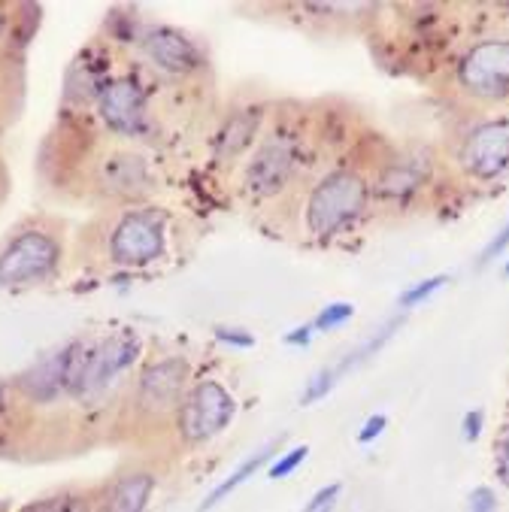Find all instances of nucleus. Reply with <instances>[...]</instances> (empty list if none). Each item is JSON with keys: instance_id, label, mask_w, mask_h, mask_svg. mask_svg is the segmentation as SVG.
Here are the masks:
<instances>
[{"instance_id": "nucleus-1", "label": "nucleus", "mask_w": 509, "mask_h": 512, "mask_svg": "<svg viewBox=\"0 0 509 512\" xmlns=\"http://www.w3.org/2000/svg\"><path fill=\"white\" fill-rule=\"evenodd\" d=\"M373 200L370 176L358 167H334L303 197V228L316 240H334L358 225Z\"/></svg>"}, {"instance_id": "nucleus-2", "label": "nucleus", "mask_w": 509, "mask_h": 512, "mask_svg": "<svg viewBox=\"0 0 509 512\" xmlns=\"http://www.w3.org/2000/svg\"><path fill=\"white\" fill-rule=\"evenodd\" d=\"M455 91L473 107L509 100V34H488L470 43L455 61Z\"/></svg>"}, {"instance_id": "nucleus-3", "label": "nucleus", "mask_w": 509, "mask_h": 512, "mask_svg": "<svg viewBox=\"0 0 509 512\" xmlns=\"http://www.w3.org/2000/svg\"><path fill=\"white\" fill-rule=\"evenodd\" d=\"M303 137L291 125H279L267 131L255 155L243 167V191L252 200H270L282 194L288 185H294L297 173L303 170Z\"/></svg>"}, {"instance_id": "nucleus-4", "label": "nucleus", "mask_w": 509, "mask_h": 512, "mask_svg": "<svg viewBox=\"0 0 509 512\" xmlns=\"http://www.w3.org/2000/svg\"><path fill=\"white\" fill-rule=\"evenodd\" d=\"M234 416H237V397L219 379H197L179 406L173 431L185 449H200L222 437L231 428Z\"/></svg>"}, {"instance_id": "nucleus-5", "label": "nucleus", "mask_w": 509, "mask_h": 512, "mask_svg": "<svg viewBox=\"0 0 509 512\" xmlns=\"http://www.w3.org/2000/svg\"><path fill=\"white\" fill-rule=\"evenodd\" d=\"M455 167L470 182H497L509 173V116L473 122L455 143Z\"/></svg>"}, {"instance_id": "nucleus-6", "label": "nucleus", "mask_w": 509, "mask_h": 512, "mask_svg": "<svg viewBox=\"0 0 509 512\" xmlns=\"http://www.w3.org/2000/svg\"><path fill=\"white\" fill-rule=\"evenodd\" d=\"M434 182V155L431 149H403L391 158H385L370 179L373 200L382 203L385 210H406L413 200L425 194V188Z\"/></svg>"}, {"instance_id": "nucleus-7", "label": "nucleus", "mask_w": 509, "mask_h": 512, "mask_svg": "<svg viewBox=\"0 0 509 512\" xmlns=\"http://www.w3.org/2000/svg\"><path fill=\"white\" fill-rule=\"evenodd\" d=\"M61 264V240L43 228H28L0 249V288L34 285L49 279Z\"/></svg>"}, {"instance_id": "nucleus-8", "label": "nucleus", "mask_w": 509, "mask_h": 512, "mask_svg": "<svg viewBox=\"0 0 509 512\" xmlns=\"http://www.w3.org/2000/svg\"><path fill=\"white\" fill-rule=\"evenodd\" d=\"M188 379H191V364L182 355H167L161 361H152L137 379V391H134L137 413L152 422H164V419L173 422L191 388Z\"/></svg>"}, {"instance_id": "nucleus-9", "label": "nucleus", "mask_w": 509, "mask_h": 512, "mask_svg": "<svg viewBox=\"0 0 509 512\" xmlns=\"http://www.w3.org/2000/svg\"><path fill=\"white\" fill-rule=\"evenodd\" d=\"M88 349H91V343L76 340V343L46 355L43 361H37L31 370H25L16 379V388L31 403H40V406L58 403L61 397H73L82 367H85V358H88Z\"/></svg>"}, {"instance_id": "nucleus-10", "label": "nucleus", "mask_w": 509, "mask_h": 512, "mask_svg": "<svg viewBox=\"0 0 509 512\" xmlns=\"http://www.w3.org/2000/svg\"><path fill=\"white\" fill-rule=\"evenodd\" d=\"M167 219L158 210H128L110 231V261L119 267H146L164 255Z\"/></svg>"}, {"instance_id": "nucleus-11", "label": "nucleus", "mask_w": 509, "mask_h": 512, "mask_svg": "<svg viewBox=\"0 0 509 512\" xmlns=\"http://www.w3.org/2000/svg\"><path fill=\"white\" fill-rule=\"evenodd\" d=\"M137 355H140L137 334H116L104 343H91L73 400H79L82 406L100 403L107 397V391L119 382V376L137 361Z\"/></svg>"}, {"instance_id": "nucleus-12", "label": "nucleus", "mask_w": 509, "mask_h": 512, "mask_svg": "<svg viewBox=\"0 0 509 512\" xmlns=\"http://www.w3.org/2000/svg\"><path fill=\"white\" fill-rule=\"evenodd\" d=\"M143 49L149 55V61L164 70V73H173V76H191V73H200L207 58H203L200 46L185 37L182 31L176 28H167V25H158V28H149L143 34Z\"/></svg>"}, {"instance_id": "nucleus-13", "label": "nucleus", "mask_w": 509, "mask_h": 512, "mask_svg": "<svg viewBox=\"0 0 509 512\" xmlns=\"http://www.w3.org/2000/svg\"><path fill=\"white\" fill-rule=\"evenodd\" d=\"M100 119L116 134H140L146 122V94L134 76L113 79L100 94Z\"/></svg>"}, {"instance_id": "nucleus-14", "label": "nucleus", "mask_w": 509, "mask_h": 512, "mask_svg": "<svg viewBox=\"0 0 509 512\" xmlns=\"http://www.w3.org/2000/svg\"><path fill=\"white\" fill-rule=\"evenodd\" d=\"M97 176H100V185L107 188V194L122 197V200H140L155 188L149 164L134 152H113L110 158L100 161Z\"/></svg>"}, {"instance_id": "nucleus-15", "label": "nucleus", "mask_w": 509, "mask_h": 512, "mask_svg": "<svg viewBox=\"0 0 509 512\" xmlns=\"http://www.w3.org/2000/svg\"><path fill=\"white\" fill-rule=\"evenodd\" d=\"M264 134V110L261 107H240L234 110L216 134L213 152L219 164H237Z\"/></svg>"}, {"instance_id": "nucleus-16", "label": "nucleus", "mask_w": 509, "mask_h": 512, "mask_svg": "<svg viewBox=\"0 0 509 512\" xmlns=\"http://www.w3.org/2000/svg\"><path fill=\"white\" fill-rule=\"evenodd\" d=\"M155 488L158 476L152 470H128L107 485L104 497L94 500V512H146Z\"/></svg>"}, {"instance_id": "nucleus-17", "label": "nucleus", "mask_w": 509, "mask_h": 512, "mask_svg": "<svg viewBox=\"0 0 509 512\" xmlns=\"http://www.w3.org/2000/svg\"><path fill=\"white\" fill-rule=\"evenodd\" d=\"M279 449H282V440H270L267 446H261V449H255L249 458H243L207 497H203V503H200V512H210V509H216V506H222L225 500H231V494H237L255 473H261V470H267L270 467V461L279 455Z\"/></svg>"}, {"instance_id": "nucleus-18", "label": "nucleus", "mask_w": 509, "mask_h": 512, "mask_svg": "<svg viewBox=\"0 0 509 512\" xmlns=\"http://www.w3.org/2000/svg\"><path fill=\"white\" fill-rule=\"evenodd\" d=\"M19 512H94V500L79 491H58V494L31 500Z\"/></svg>"}, {"instance_id": "nucleus-19", "label": "nucleus", "mask_w": 509, "mask_h": 512, "mask_svg": "<svg viewBox=\"0 0 509 512\" xmlns=\"http://www.w3.org/2000/svg\"><path fill=\"white\" fill-rule=\"evenodd\" d=\"M310 458V446L303 443V446H291V449H285V452H279L273 461H270V467L264 470L267 473V479H273V482H279V479H288L291 473H297V467Z\"/></svg>"}, {"instance_id": "nucleus-20", "label": "nucleus", "mask_w": 509, "mask_h": 512, "mask_svg": "<svg viewBox=\"0 0 509 512\" xmlns=\"http://www.w3.org/2000/svg\"><path fill=\"white\" fill-rule=\"evenodd\" d=\"M449 282V276L446 273H440V276H428V279H422V282H416V285H410L403 294H400V306L403 310H413V306H422L425 300H431L443 285Z\"/></svg>"}, {"instance_id": "nucleus-21", "label": "nucleus", "mask_w": 509, "mask_h": 512, "mask_svg": "<svg viewBox=\"0 0 509 512\" xmlns=\"http://www.w3.org/2000/svg\"><path fill=\"white\" fill-rule=\"evenodd\" d=\"M337 379H340V376H337V370H334V367L319 370L313 379H307V388H303V394H300V403H303V406H313V403L325 400V397L334 391Z\"/></svg>"}, {"instance_id": "nucleus-22", "label": "nucleus", "mask_w": 509, "mask_h": 512, "mask_svg": "<svg viewBox=\"0 0 509 512\" xmlns=\"http://www.w3.org/2000/svg\"><path fill=\"white\" fill-rule=\"evenodd\" d=\"M352 316H355V306H352V303H346V300L328 303L325 310L313 319V331H337V328L346 325Z\"/></svg>"}, {"instance_id": "nucleus-23", "label": "nucleus", "mask_w": 509, "mask_h": 512, "mask_svg": "<svg viewBox=\"0 0 509 512\" xmlns=\"http://www.w3.org/2000/svg\"><path fill=\"white\" fill-rule=\"evenodd\" d=\"M340 497H343V482H328L303 503V512H334Z\"/></svg>"}, {"instance_id": "nucleus-24", "label": "nucleus", "mask_w": 509, "mask_h": 512, "mask_svg": "<svg viewBox=\"0 0 509 512\" xmlns=\"http://www.w3.org/2000/svg\"><path fill=\"white\" fill-rule=\"evenodd\" d=\"M467 512H497V494L491 485H476L467 497Z\"/></svg>"}, {"instance_id": "nucleus-25", "label": "nucleus", "mask_w": 509, "mask_h": 512, "mask_svg": "<svg viewBox=\"0 0 509 512\" xmlns=\"http://www.w3.org/2000/svg\"><path fill=\"white\" fill-rule=\"evenodd\" d=\"M494 470H497V479L509 488V428L494 443Z\"/></svg>"}, {"instance_id": "nucleus-26", "label": "nucleus", "mask_w": 509, "mask_h": 512, "mask_svg": "<svg viewBox=\"0 0 509 512\" xmlns=\"http://www.w3.org/2000/svg\"><path fill=\"white\" fill-rule=\"evenodd\" d=\"M482 428H485V409H467L464 413V422H461V437L464 443H476L482 437Z\"/></svg>"}, {"instance_id": "nucleus-27", "label": "nucleus", "mask_w": 509, "mask_h": 512, "mask_svg": "<svg viewBox=\"0 0 509 512\" xmlns=\"http://www.w3.org/2000/svg\"><path fill=\"white\" fill-rule=\"evenodd\" d=\"M385 428H388V416H385V413H376V416H370V419L361 425V431H358V443H361V446H370V443H376V440L385 434Z\"/></svg>"}, {"instance_id": "nucleus-28", "label": "nucleus", "mask_w": 509, "mask_h": 512, "mask_svg": "<svg viewBox=\"0 0 509 512\" xmlns=\"http://www.w3.org/2000/svg\"><path fill=\"white\" fill-rule=\"evenodd\" d=\"M216 337L228 346H237V349H252L255 346V337L243 328H216Z\"/></svg>"}, {"instance_id": "nucleus-29", "label": "nucleus", "mask_w": 509, "mask_h": 512, "mask_svg": "<svg viewBox=\"0 0 509 512\" xmlns=\"http://www.w3.org/2000/svg\"><path fill=\"white\" fill-rule=\"evenodd\" d=\"M506 246H509V222H506V228H503V231L488 243V246H485V252H482V258H479V264H482V267H485V264H491V261H494Z\"/></svg>"}, {"instance_id": "nucleus-30", "label": "nucleus", "mask_w": 509, "mask_h": 512, "mask_svg": "<svg viewBox=\"0 0 509 512\" xmlns=\"http://www.w3.org/2000/svg\"><path fill=\"white\" fill-rule=\"evenodd\" d=\"M313 334H316L313 325H300V328H294V331L285 334V343H288V346H310Z\"/></svg>"}, {"instance_id": "nucleus-31", "label": "nucleus", "mask_w": 509, "mask_h": 512, "mask_svg": "<svg viewBox=\"0 0 509 512\" xmlns=\"http://www.w3.org/2000/svg\"><path fill=\"white\" fill-rule=\"evenodd\" d=\"M4 406H7V394H4V385H0V413H4Z\"/></svg>"}, {"instance_id": "nucleus-32", "label": "nucleus", "mask_w": 509, "mask_h": 512, "mask_svg": "<svg viewBox=\"0 0 509 512\" xmlns=\"http://www.w3.org/2000/svg\"><path fill=\"white\" fill-rule=\"evenodd\" d=\"M503 276L509 279V261H506V267H503Z\"/></svg>"}, {"instance_id": "nucleus-33", "label": "nucleus", "mask_w": 509, "mask_h": 512, "mask_svg": "<svg viewBox=\"0 0 509 512\" xmlns=\"http://www.w3.org/2000/svg\"><path fill=\"white\" fill-rule=\"evenodd\" d=\"M0 31H4V16H0Z\"/></svg>"}]
</instances>
